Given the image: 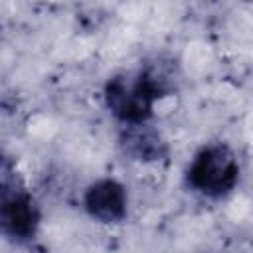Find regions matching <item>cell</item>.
I'll return each mask as SVG.
<instances>
[{
	"mask_svg": "<svg viewBox=\"0 0 253 253\" xmlns=\"http://www.w3.org/2000/svg\"><path fill=\"white\" fill-rule=\"evenodd\" d=\"M126 190L113 178L93 182L83 196L87 213L101 223H119L126 215Z\"/></svg>",
	"mask_w": 253,
	"mask_h": 253,
	"instance_id": "obj_4",
	"label": "cell"
},
{
	"mask_svg": "<svg viewBox=\"0 0 253 253\" xmlns=\"http://www.w3.org/2000/svg\"><path fill=\"white\" fill-rule=\"evenodd\" d=\"M121 146L125 154H128L132 160L140 162H154L162 160L168 154V146L160 132L144 125H130L121 132Z\"/></svg>",
	"mask_w": 253,
	"mask_h": 253,
	"instance_id": "obj_5",
	"label": "cell"
},
{
	"mask_svg": "<svg viewBox=\"0 0 253 253\" xmlns=\"http://www.w3.org/2000/svg\"><path fill=\"white\" fill-rule=\"evenodd\" d=\"M188 186L202 196L221 198L229 194L239 180V162L235 152L221 142L208 144L194 156L188 172Z\"/></svg>",
	"mask_w": 253,
	"mask_h": 253,
	"instance_id": "obj_2",
	"label": "cell"
},
{
	"mask_svg": "<svg viewBox=\"0 0 253 253\" xmlns=\"http://www.w3.org/2000/svg\"><path fill=\"white\" fill-rule=\"evenodd\" d=\"M2 233L18 243L34 239L40 225V208L34 196L18 184L10 162H2V202H0Z\"/></svg>",
	"mask_w": 253,
	"mask_h": 253,
	"instance_id": "obj_3",
	"label": "cell"
},
{
	"mask_svg": "<svg viewBox=\"0 0 253 253\" xmlns=\"http://www.w3.org/2000/svg\"><path fill=\"white\" fill-rule=\"evenodd\" d=\"M168 79L162 71L144 67L113 75L105 85V105L115 119L130 125H144L152 117L154 103L168 93Z\"/></svg>",
	"mask_w": 253,
	"mask_h": 253,
	"instance_id": "obj_1",
	"label": "cell"
}]
</instances>
